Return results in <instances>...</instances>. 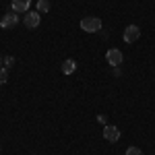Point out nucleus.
<instances>
[{"label": "nucleus", "mask_w": 155, "mask_h": 155, "mask_svg": "<svg viewBox=\"0 0 155 155\" xmlns=\"http://www.w3.org/2000/svg\"><path fill=\"white\" fill-rule=\"evenodd\" d=\"M81 29L87 31V33H97V31L104 29L101 27V19L99 17H83L81 19Z\"/></svg>", "instance_id": "1"}, {"label": "nucleus", "mask_w": 155, "mask_h": 155, "mask_svg": "<svg viewBox=\"0 0 155 155\" xmlns=\"http://www.w3.org/2000/svg\"><path fill=\"white\" fill-rule=\"evenodd\" d=\"M39 23H41V12L27 11L23 15V25L27 27V29H35V27H39Z\"/></svg>", "instance_id": "2"}, {"label": "nucleus", "mask_w": 155, "mask_h": 155, "mask_svg": "<svg viewBox=\"0 0 155 155\" xmlns=\"http://www.w3.org/2000/svg\"><path fill=\"white\" fill-rule=\"evenodd\" d=\"M106 62L110 66H120L122 62H124V56H122V50L118 48H110L106 52Z\"/></svg>", "instance_id": "3"}, {"label": "nucleus", "mask_w": 155, "mask_h": 155, "mask_svg": "<svg viewBox=\"0 0 155 155\" xmlns=\"http://www.w3.org/2000/svg\"><path fill=\"white\" fill-rule=\"evenodd\" d=\"M104 139L107 143H118L120 141V128L114 124H106L104 126Z\"/></svg>", "instance_id": "4"}, {"label": "nucleus", "mask_w": 155, "mask_h": 155, "mask_svg": "<svg viewBox=\"0 0 155 155\" xmlns=\"http://www.w3.org/2000/svg\"><path fill=\"white\" fill-rule=\"evenodd\" d=\"M139 37H141L139 25H128V27L124 29V41H126V44H134Z\"/></svg>", "instance_id": "5"}, {"label": "nucleus", "mask_w": 155, "mask_h": 155, "mask_svg": "<svg viewBox=\"0 0 155 155\" xmlns=\"http://www.w3.org/2000/svg\"><path fill=\"white\" fill-rule=\"evenodd\" d=\"M19 25V15L17 12H6L4 17H2V21H0V27L2 29H12V27H17Z\"/></svg>", "instance_id": "6"}, {"label": "nucleus", "mask_w": 155, "mask_h": 155, "mask_svg": "<svg viewBox=\"0 0 155 155\" xmlns=\"http://www.w3.org/2000/svg\"><path fill=\"white\" fill-rule=\"evenodd\" d=\"M31 6V0H12V12H27Z\"/></svg>", "instance_id": "7"}, {"label": "nucleus", "mask_w": 155, "mask_h": 155, "mask_svg": "<svg viewBox=\"0 0 155 155\" xmlns=\"http://www.w3.org/2000/svg\"><path fill=\"white\" fill-rule=\"evenodd\" d=\"M74 71H77V62H74L72 58H68V60L62 62V72H64V74H72Z\"/></svg>", "instance_id": "8"}, {"label": "nucleus", "mask_w": 155, "mask_h": 155, "mask_svg": "<svg viewBox=\"0 0 155 155\" xmlns=\"http://www.w3.org/2000/svg\"><path fill=\"white\" fill-rule=\"evenodd\" d=\"M50 8H52V2L50 0H37V4H35L37 12H50Z\"/></svg>", "instance_id": "9"}, {"label": "nucleus", "mask_w": 155, "mask_h": 155, "mask_svg": "<svg viewBox=\"0 0 155 155\" xmlns=\"http://www.w3.org/2000/svg\"><path fill=\"white\" fill-rule=\"evenodd\" d=\"M6 81H8V72H6V68L0 66V85H4Z\"/></svg>", "instance_id": "10"}, {"label": "nucleus", "mask_w": 155, "mask_h": 155, "mask_svg": "<svg viewBox=\"0 0 155 155\" xmlns=\"http://www.w3.org/2000/svg\"><path fill=\"white\" fill-rule=\"evenodd\" d=\"M15 64V56H4V68H11Z\"/></svg>", "instance_id": "11"}, {"label": "nucleus", "mask_w": 155, "mask_h": 155, "mask_svg": "<svg viewBox=\"0 0 155 155\" xmlns=\"http://www.w3.org/2000/svg\"><path fill=\"white\" fill-rule=\"evenodd\" d=\"M126 155H143V153H141L139 147H128V149H126Z\"/></svg>", "instance_id": "12"}, {"label": "nucleus", "mask_w": 155, "mask_h": 155, "mask_svg": "<svg viewBox=\"0 0 155 155\" xmlns=\"http://www.w3.org/2000/svg\"><path fill=\"white\" fill-rule=\"evenodd\" d=\"M120 74H122V71H120L118 66H114V77H120Z\"/></svg>", "instance_id": "13"}, {"label": "nucleus", "mask_w": 155, "mask_h": 155, "mask_svg": "<svg viewBox=\"0 0 155 155\" xmlns=\"http://www.w3.org/2000/svg\"><path fill=\"white\" fill-rule=\"evenodd\" d=\"M0 64H4V56H0Z\"/></svg>", "instance_id": "14"}]
</instances>
